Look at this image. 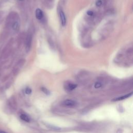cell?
<instances>
[{
    "instance_id": "9",
    "label": "cell",
    "mask_w": 133,
    "mask_h": 133,
    "mask_svg": "<svg viewBox=\"0 0 133 133\" xmlns=\"http://www.w3.org/2000/svg\"><path fill=\"white\" fill-rule=\"evenodd\" d=\"M41 90H42L43 92H44L46 95H48L50 94V91L47 89H46L45 87H42L41 88Z\"/></svg>"
},
{
    "instance_id": "7",
    "label": "cell",
    "mask_w": 133,
    "mask_h": 133,
    "mask_svg": "<svg viewBox=\"0 0 133 133\" xmlns=\"http://www.w3.org/2000/svg\"><path fill=\"white\" fill-rule=\"evenodd\" d=\"M20 119L25 121V122H29L30 121V119L29 118V116L28 115H27L26 114H22L20 115Z\"/></svg>"
},
{
    "instance_id": "13",
    "label": "cell",
    "mask_w": 133,
    "mask_h": 133,
    "mask_svg": "<svg viewBox=\"0 0 133 133\" xmlns=\"http://www.w3.org/2000/svg\"><path fill=\"white\" fill-rule=\"evenodd\" d=\"M87 14L89 16H92L94 15V12L91 11H88L87 12Z\"/></svg>"
},
{
    "instance_id": "4",
    "label": "cell",
    "mask_w": 133,
    "mask_h": 133,
    "mask_svg": "<svg viewBox=\"0 0 133 133\" xmlns=\"http://www.w3.org/2000/svg\"><path fill=\"white\" fill-rule=\"evenodd\" d=\"M36 17L38 20H41L43 17V11L40 8H37L36 11Z\"/></svg>"
},
{
    "instance_id": "5",
    "label": "cell",
    "mask_w": 133,
    "mask_h": 133,
    "mask_svg": "<svg viewBox=\"0 0 133 133\" xmlns=\"http://www.w3.org/2000/svg\"><path fill=\"white\" fill-rule=\"evenodd\" d=\"M32 42V37L31 35H28L26 40V49L27 51H29Z\"/></svg>"
},
{
    "instance_id": "3",
    "label": "cell",
    "mask_w": 133,
    "mask_h": 133,
    "mask_svg": "<svg viewBox=\"0 0 133 133\" xmlns=\"http://www.w3.org/2000/svg\"><path fill=\"white\" fill-rule=\"evenodd\" d=\"M132 95V93H130L129 94H128L127 95H123L120 97H116L115 98H114L112 100V102H118V101H122V100H124L125 99H126L128 98V97H130L131 95Z\"/></svg>"
},
{
    "instance_id": "11",
    "label": "cell",
    "mask_w": 133,
    "mask_h": 133,
    "mask_svg": "<svg viewBox=\"0 0 133 133\" xmlns=\"http://www.w3.org/2000/svg\"><path fill=\"white\" fill-rule=\"evenodd\" d=\"M102 86V84L99 82H97L95 83V87L96 88H99L100 87H101Z\"/></svg>"
},
{
    "instance_id": "1",
    "label": "cell",
    "mask_w": 133,
    "mask_h": 133,
    "mask_svg": "<svg viewBox=\"0 0 133 133\" xmlns=\"http://www.w3.org/2000/svg\"><path fill=\"white\" fill-rule=\"evenodd\" d=\"M76 102H75L72 99H65L61 103V105L65 107L72 108L77 105Z\"/></svg>"
},
{
    "instance_id": "8",
    "label": "cell",
    "mask_w": 133,
    "mask_h": 133,
    "mask_svg": "<svg viewBox=\"0 0 133 133\" xmlns=\"http://www.w3.org/2000/svg\"><path fill=\"white\" fill-rule=\"evenodd\" d=\"M12 28L14 31H17L19 28V23L18 21H15L13 25Z\"/></svg>"
},
{
    "instance_id": "10",
    "label": "cell",
    "mask_w": 133,
    "mask_h": 133,
    "mask_svg": "<svg viewBox=\"0 0 133 133\" xmlns=\"http://www.w3.org/2000/svg\"><path fill=\"white\" fill-rule=\"evenodd\" d=\"M31 92H32V90L29 87H27L26 88V89H25V93H26V94L27 95L30 94Z\"/></svg>"
},
{
    "instance_id": "14",
    "label": "cell",
    "mask_w": 133,
    "mask_h": 133,
    "mask_svg": "<svg viewBox=\"0 0 133 133\" xmlns=\"http://www.w3.org/2000/svg\"><path fill=\"white\" fill-rule=\"evenodd\" d=\"M0 133H7L4 131H2V130H0Z\"/></svg>"
},
{
    "instance_id": "6",
    "label": "cell",
    "mask_w": 133,
    "mask_h": 133,
    "mask_svg": "<svg viewBox=\"0 0 133 133\" xmlns=\"http://www.w3.org/2000/svg\"><path fill=\"white\" fill-rule=\"evenodd\" d=\"M77 87V84H73V83H69V84H68L67 86H66V89L69 91H71L74 89L75 88H76Z\"/></svg>"
},
{
    "instance_id": "15",
    "label": "cell",
    "mask_w": 133,
    "mask_h": 133,
    "mask_svg": "<svg viewBox=\"0 0 133 133\" xmlns=\"http://www.w3.org/2000/svg\"><path fill=\"white\" fill-rule=\"evenodd\" d=\"M19 1H22V0H19Z\"/></svg>"
},
{
    "instance_id": "12",
    "label": "cell",
    "mask_w": 133,
    "mask_h": 133,
    "mask_svg": "<svg viewBox=\"0 0 133 133\" xmlns=\"http://www.w3.org/2000/svg\"><path fill=\"white\" fill-rule=\"evenodd\" d=\"M102 4H103V2H102V1H101V0H98V1H97L96 2V5L98 7L101 6Z\"/></svg>"
},
{
    "instance_id": "2",
    "label": "cell",
    "mask_w": 133,
    "mask_h": 133,
    "mask_svg": "<svg viewBox=\"0 0 133 133\" xmlns=\"http://www.w3.org/2000/svg\"><path fill=\"white\" fill-rule=\"evenodd\" d=\"M59 16H60V21L61 23L62 24V26H64L65 24H66V17L65 14L63 11L60 10L59 11Z\"/></svg>"
}]
</instances>
